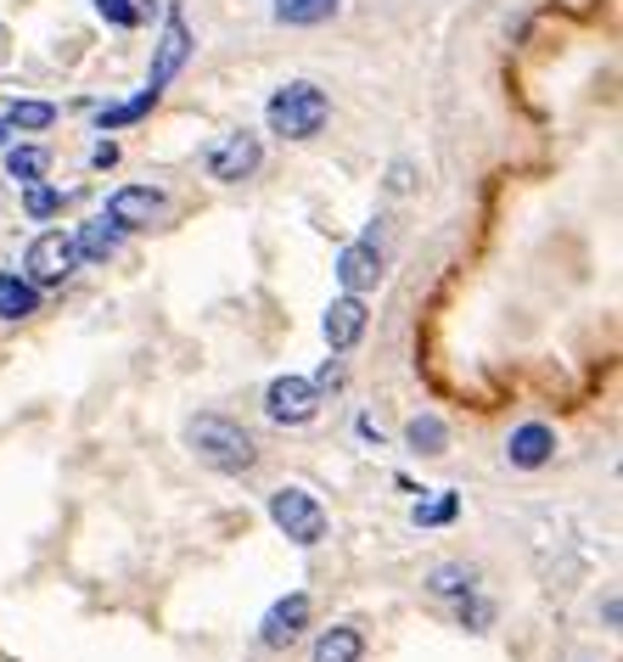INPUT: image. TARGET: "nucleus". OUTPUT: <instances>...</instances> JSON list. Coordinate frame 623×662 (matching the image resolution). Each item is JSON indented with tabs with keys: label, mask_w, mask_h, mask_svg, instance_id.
Wrapping results in <instances>:
<instances>
[{
	"label": "nucleus",
	"mask_w": 623,
	"mask_h": 662,
	"mask_svg": "<svg viewBox=\"0 0 623 662\" xmlns=\"http://www.w3.org/2000/svg\"><path fill=\"white\" fill-rule=\"evenodd\" d=\"M186 444H191V455L203 460V467H214V472H225V478L247 472L253 460H258L253 433H247V427H237V421H225V416H196V421L186 427Z\"/></svg>",
	"instance_id": "obj_1"
},
{
	"label": "nucleus",
	"mask_w": 623,
	"mask_h": 662,
	"mask_svg": "<svg viewBox=\"0 0 623 662\" xmlns=\"http://www.w3.org/2000/svg\"><path fill=\"white\" fill-rule=\"evenodd\" d=\"M326 118H332V102H326V90L309 85V79H292L270 96V107H265V124L276 129V136L287 141H309L326 129Z\"/></svg>",
	"instance_id": "obj_2"
},
{
	"label": "nucleus",
	"mask_w": 623,
	"mask_h": 662,
	"mask_svg": "<svg viewBox=\"0 0 623 662\" xmlns=\"http://www.w3.org/2000/svg\"><path fill=\"white\" fill-rule=\"evenodd\" d=\"M270 522L281 527L292 545H304V550L326 539V511H320L315 494L298 488V483H281V488L270 494Z\"/></svg>",
	"instance_id": "obj_3"
},
{
	"label": "nucleus",
	"mask_w": 623,
	"mask_h": 662,
	"mask_svg": "<svg viewBox=\"0 0 623 662\" xmlns=\"http://www.w3.org/2000/svg\"><path fill=\"white\" fill-rule=\"evenodd\" d=\"M74 264H79V253H74L68 230H40V237L28 242V253H23V276L35 287H56V281L74 276Z\"/></svg>",
	"instance_id": "obj_4"
},
{
	"label": "nucleus",
	"mask_w": 623,
	"mask_h": 662,
	"mask_svg": "<svg viewBox=\"0 0 623 662\" xmlns=\"http://www.w3.org/2000/svg\"><path fill=\"white\" fill-rule=\"evenodd\" d=\"M258 163H265V141H258L253 129H231L225 141L208 147V180L237 186V180H247L258 169Z\"/></svg>",
	"instance_id": "obj_5"
},
{
	"label": "nucleus",
	"mask_w": 623,
	"mask_h": 662,
	"mask_svg": "<svg viewBox=\"0 0 623 662\" xmlns=\"http://www.w3.org/2000/svg\"><path fill=\"white\" fill-rule=\"evenodd\" d=\"M265 416L276 427H309L320 416V393L309 387V377H276L265 387Z\"/></svg>",
	"instance_id": "obj_6"
},
{
	"label": "nucleus",
	"mask_w": 623,
	"mask_h": 662,
	"mask_svg": "<svg viewBox=\"0 0 623 662\" xmlns=\"http://www.w3.org/2000/svg\"><path fill=\"white\" fill-rule=\"evenodd\" d=\"M186 56H191V28L180 12H169V23H163V35H157V56H152V74H147V90L163 96L169 90V79L186 68Z\"/></svg>",
	"instance_id": "obj_7"
},
{
	"label": "nucleus",
	"mask_w": 623,
	"mask_h": 662,
	"mask_svg": "<svg viewBox=\"0 0 623 662\" xmlns=\"http://www.w3.org/2000/svg\"><path fill=\"white\" fill-rule=\"evenodd\" d=\"M309 628V595L304 589H292L287 601H276L270 612H265V628H258V640H265L270 651H287L292 640H298Z\"/></svg>",
	"instance_id": "obj_8"
},
{
	"label": "nucleus",
	"mask_w": 623,
	"mask_h": 662,
	"mask_svg": "<svg viewBox=\"0 0 623 662\" xmlns=\"http://www.w3.org/2000/svg\"><path fill=\"white\" fill-rule=\"evenodd\" d=\"M163 208H169V196L152 191V186H124V191L107 196V219H113L118 230H141V225H152Z\"/></svg>",
	"instance_id": "obj_9"
},
{
	"label": "nucleus",
	"mask_w": 623,
	"mask_h": 662,
	"mask_svg": "<svg viewBox=\"0 0 623 662\" xmlns=\"http://www.w3.org/2000/svg\"><path fill=\"white\" fill-rule=\"evenodd\" d=\"M366 326H371L366 297H354V292H343L338 304L326 309V320H320V331H326V343H332V354H348L359 338H366Z\"/></svg>",
	"instance_id": "obj_10"
},
{
	"label": "nucleus",
	"mask_w": 623,
	"mask_h": 662,
	"mask_svg": "<svg viewBox=\"0 0 623 662\" xmlns=\"http://www.w3.org/2000/svg\"><path fill=\"white\" fill-rule=\"evenodd\" d=\"M338 281H343V292L366 297L382 281V253H377V242H348L338 253Z\"/></svg>",
	"instance_id": "obj_11"
},
{
	"label": "nucleus",
	"mask_w": 623,
	"mask_h": 662,
	"mask_svg": "<svg viewBox=\"0 0 623 662\" xmlns=\"http://www.w3.org/2000/svg\"><path fill=\"white\" fill-rule=\"evenodd\" d=\"M550 455H556V433L545 421H529V427H517V433L506 438V460L517 472H539Z\"/></svg>",
	"instance_id": "obj_12"
},
{
	"label": "nucleus",
	"mask_w": 623,
	"mask_h": 662,
	"mask_svg": "<svg viewBox=\"0 0 623 662\" xmlns=\"http://www.w3.org/2000/svg\"><path fill=\"white\" fill-rule=\"evenodd\" d=\"M118 242H124V230H118L107 214H96L90 225H79V237H74V253H79L85 264H107V258L118 253Z\"/></svg>",
	"instance_id": "obj_13"
},
{
	"label": "nucleus",
	"mask_w": 623,
	"mask_h": 662,
	"mask_svg": "<svg viewBox=\"0 0 623 662\" xmlns=\"http://www.w3.org/2000/svg\"><path fill=\"white\" fill-rule=\"evenodd\" d=\"M40 309V287L28 276H0V320H28Z\"/></svg>",
	"instance_id": "obj_14"
},
{
	"label": "nucleus",
	"mask_w": 623,
	"mask_h": 662,
	"mask_svg": "<svg viewBox=\"0 0 623 662\" xmlns=\"http://www.w3.org/2000/svg\"><path fill=\"white\" fill-rule=\"evenodd\" d=\"M359 657H366V635L348 628V623L326 628V635L315 640V662H359Z\"/></svg>",
	"instance_id": "obj_15"
},
{
	"label": "nucleus",
	"mask_w": 623,
	"mask_h": 662,
	"mask_svg": "<svg viewBox=\"0 0 623 662\" xmlns=\"http://www.w3.org/2000/svg\"><path fill=\"white\" fill-rule=\"evenodd\" d=\"M338 7H343V0H276V23H287V28H315L326 17H338Z\"/></svg>",
	"instance_id": "obj_16"
},
{
	"label": "nucleus",
	"mask_w": 623,
	"mask_h": 662,
	"mask_svg": "<svg viewBox=\"0 0 623 662\" xmlns=\"http://www.w3.org/2000/svg\"><path fill=\"white\" fill-rule=\"evenodd\" d=\"M405 444H410V455H444L449 449V427L438 416H410Z\"/></svg>",
	"instance_id": "obj_17"
},
{
	"label": "nucleus",
	"mask_w": 623,
	"mask_h": 662,
	"mask_svg": "<svg viewBox=\"0 0 623 662\" xmlns=\"http://www.w3.org/2000/svg\"><path fill=\"white\" fill-rule=\"evenodd\" d=\"M428 589H433V595H444V601H467V595L478 589V573H472V568H461V561H444V568H433V573H428Z\"/></svg>",
	"instance_id": "obj_18"
},
{
	"label": "nucleus",
	"mask_w": 623,
	"mask_h": 662,
	"mask_svg": "<svg viewBox=\"0 0 623 662\" xmlns=\"http://www.w3.org/2000/svg\"><path fill=\"white\" fill-rule=\"evenodd\" d=\"M46 169H51V152H46V147H12V152H7V175H12L17 186L46 180Z\"/></svg>",
	"instance_id": "obj_19"
},
{
	"label": "nucleus",
	"mask_w": 623,
	"mask_h": 662,
	"mask_svg": "<svg viewBox=\"0 0 623 662\" xmlns=\"http://www.w3.org/2000/svg\"><path fill=\"white\" fill-rule=\"evenodd\" d=\"M455 517H461V494H455V488H438L433 500H416V511H410L416 527H444Z\"/></svg>",
	"instance_id": "obj_20"
},
{
	"label": "nucleus",
	"mask_w": 623,
	"mask_h": 662,
	"mask_svg": "<svg viewBox=\"0 0 623 662\" xmlns=\"http://www.w3.org/2000/svg\"><path fill=\"white\" fill-rule=\"evenodd\" d=\"M152 107H157V96H152V90H141L136 102H118V107H102V113H96V129H102V136H107V129H124V124L147 118Z\"/></svg>",
	"instance_id": "obj_21"
},
{
	"label": "nucleus",
	"mask_w": 623,
	"mask_h": 662,
	"mask_svg": "<svg viewBox=\"0 0 623 662\" xmlns=\"http://www.w3.org/2000/svg\"><path fill=\"white\" fill-rule=\"evenodd\" d=\"M62 203H68V196H62L56 186H23V214L28 219H51V214H62Z\"/></svg>",
	"instance_id": "obj_22"
},
{
	"label": "nucleus",
	"mask_w": 623,
	"mask_h": 662,
	"mask_svg": "<svg viewBox=\"0 0 623 662\" xmlns=\"http://www.w3.org/2000/svg\"><path fill=\"white\" fill-rule=\"evenodd\" d=\"M7 124L12 129H51L56 124V107L51 102H12L7 107Z\"/></svg>",
	"instance_id": "obj_23"
},
{
	"label": "nucleus",
	"mask_w": 623,
	"mask_h": 662,
	"mask_svg": "<svg viewBox=\"0 0 623 662\" xmlns=\"http://www.w3.org/2000/svg\"><path fill=\"white\" fill-rule=\"evenodd\" d=\"M96 12H102L113 28H136V23H141V7H136V0H96Z\"/></svg>",
	"instance_id": "obj_24"
},
{
	"label": "nucleus",
	"mask_w": 623,
	"mask_h": 662,
	"mask_svg": "<svg viewBox=\"0 0 623 662\" xmlns=\"http://www.w3.org/2000/svg\"><path fill=\"white\" fill-rule=\"evenodd\" d=\"M315 393H326V387H343V366H338V359H326V366L315 371V382H309Z\"/></svg>",
	"instance_id": "obj_25"
},
{
	"label": "nucleus",
	"mask_w": 623,
	"mask_h": 662,
	"mask_svg": "<svg viewBox=\"0 0 623 662\" xmlns=\"http://www.w3.org/2000/svg\"><path fill=\"white\" fill-rule=\"evenodd\" d=\"M90 163H96V169H113V163H118V141H96Z\"/></svg>",
	"instance_id": "obj_26"
},
{
	"label": "nucleus",
	"mask_w": 623,
	"mask_h": 662,
	"mask_svg": "<svg viewBox=\"0 0 623 662\" xmlns=\"http://www.w3.org/2000/svg\"><path fill=\"white\" fill-rule=\"evenodd\" d=\"M359 438H366V444H382V427H377L371 416H359Z\"/></svg>",
	"instance_id": "obj_27"
},
{
	"label": "nucleus",
	"mask_w": 623,
	"mask_h": 662,
	"mask_svg": "<svg viewBox=\"0 0 623 662\" xmlns=\"http://www.w3.org/2000/svg\"><path fill=\"white\" fill-rule=\"evenodd\" d=\"M7 141H12V124H7V118H0V147H7Z\"/></svg>",
	"instance_id": "obj_28"
},
{
	"label": "nucleus",
	"mask_w": 623,
	"mask_h": 662,
	"mask_svg": "<svg viewBox=\"0 0 623 662\" xmlns=\"http://www.w3.org/2000/svg\"><path fill=\"white\" fill-rule=\"evenodd\" d=\"M0 51H7V23H0Z\"/></svg>",
	"instance_id": "obj_29"
}]
</instances>
